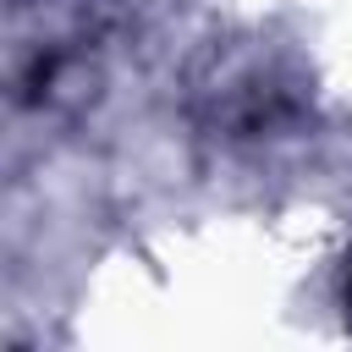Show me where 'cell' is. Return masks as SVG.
<instances>
[{
  "mask_svg": "<svg viewBox=\"0 0 352 352\" xmlns=\"http://www.w3.org/2000/svg\"><path fill=\"white\" fill-rule=\"evenodd\" d=\"M336 302H341V324L352 336V253L341 258V280H336Z\"/></svg>",
  "mask_w": 352,
  "mask_h": 352,
  "instance_id": "obj_1",
  "label": "cell"
}]
</instances>
